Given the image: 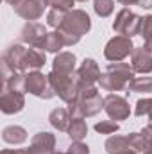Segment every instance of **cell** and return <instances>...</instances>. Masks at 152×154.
<instances>
[{
	"instance_id": "6",
	"label": "cell",
	"mask_w": 152,
	"mask_h": 154,
	"mask_svg": "<svg viewBox=\"0 0 152 154\" xmlns=\"http://www.w3.org/2000/svg\"><path fill=\"white\" fill-rule=\"evenodd\" d=\"M134 50V45H132V39L127 38V36H114L108 41L106 48H104V56L108 61L111 63H118L122 59H125L127 56H131Z\"/></svg>"
},
{
	"instance_id": "35",
	"label": "cell",
	"mask_w": 152,
	"mask_h": 154,
	"mask_svg": "<svg viewBox=\"0 0 152 154\" xmlns=\"http://www.w3.org/2000/svg\"><path fill=\"white\" fill-rule=\"evenodd\" d=\"M143 47H145V48H147V50H149V52L152 54V38L145 39V45H143Z\"/></svg>"
},
{
	"instance_id": "38",
	"label": "cell",
	"mask_w": 152,
	"mask_h": 154,
	"mask_svg": "<svg viewBox=\"0 0 152 154\" xmlns=\"http://www.w3.org/2000/svg\"><path fill=\"white\" fill-rule=\"evenodd\" d=\"M5 2H7V4H9V5H16V4H18V2H20V0H5Z\"/></svg>"
},
{
	"instance_id": "22",
	"label": "cell",
	"mask_w": 152,
	"mask_h": 154,
	"mask_svg": "<svg viewBox=\"0 0 152 154\" xmlns=\"http://www.w3.org/2000/svg\"><path fill=\"white\" fill-rule=\"evenodd\" d=\"M63 47H66V43H65L63 36L59 34V31H56V32H48L47 38H45V41H43V48H45L47 52L59 54Z\"/></svg>"
},
{
	"instance_id": "8",
	"label": "cell",
	"mask_w": 152,
	"mask_h": 154,
	"mask_svg": "<svg viewBox=\"0 0 152 154\" xmlns=\"http://www.w3.org/2000/svg\"><path fill=\"white\" fill-rule=\"evenodd\" d=\"M104 111L111 120H125L131 115L129 102L116 93H109L108 97H104Z\"/></svg>"
},
{
	"instance_id": "34",
	"label": "cell",
	"mask_w": 152,
	"mask_h": 154,
	"mask_svg": "<svg viewBox=\"0 0 152 154\" xmlns=\"http://www.w3.org/2000/svg\"><path fill=\"white\" fill-rule=\"evenodd\" d=\"M138 5H140V7L149 9V7H152V0H140V2H138Z\"/></svg>"
},
{
	"instance_id": "26",
	"label": "cell",
	"mask_w": 152,
	"mask_h": 154,
	"mask_svg": "<svg viewBox=\"0 0 152 154\" xmlns=\"http://www.w3.org/2000/svg\"><path fill=\"white\" fill-rule=\"evenodd\" d=\"M134 115L136 116H149V125H152V99H140L136 102L134 108Z\"/></svg>"
},
{
	"instance_id": "40",
	"label": "cell",
	"mask_w": 152,
	"mask_h": 154,
	"mask_svg": "<svg viewBox=\"0 0 152 154\" xmlns=\"http://www.w3.org/2000/svg\"><path fill=\"white\" fill-rule=\"evenodd\" d=\"M77 2H86V0H77Z\"/></svg>"
},
{
	"instance_id": "29",
	"label": "cell",
	"mask_w": 152,
	"mask_h": 154,
	"mask_svg": "<svg viewBox=\"0 0 152 154\" xmlns=\"http://www.w3.org/2000/svg\"><path fill=\"white\" fill-rule=\"evenodd\" d=\"M118 129H120V125L114 120H102V122L95 124V131L100 133V134H113Z\"/></svg>"
},
{
	"instance_id": "21",
	"label": "cell",
	"mask_w": 152,
	"mask_h": 154,
	"mask_svg": "<svg viewBox=\"0 0 152 154\" xmlns=\"http://www.w3.org/2000/svg\"><path fill=\"white\" fill-rule=\"evenodd\" d=\"M66 133L74 142H82V138H86V134H88V125H86L84 118L72 116V122H70V127Z\"/></svg>"
},
{
	"instance_id": "12",
	"label": "cell",
	"mask_w": 152,
	"mask_h": 154,
	"mask_svg": "<svg viewBox=\"0 0 152 154\" xmlns=\"http://www.w3.org/2000/svg\"><path fill=\"white\" fill-rule=\"evenodd\" d=\"M75 74H77L81 88H84V86H95V82H99V77H100V68H99V65H97L95 59L86 57L81 63V66L75 70Z\"/></svg>"
},
{
	"instance_id": "31",
	"label": "cell",
	"mask_w": 152,
	"mask_h": 154,
	"mask_svg": "<svg viewBox=\"0 0 152 154\" xmlns=\"http://www.w3.org/2000/svg\"><path fill=\"white\" fill-rule=\"evenodd\" d=\"M140 36H143L145 39L152 38V14L145 16L141 22V29H140Z\"/></svg>"
},
{
	"instance_id": "24",
	"label": "cell",
	"mask_w": 152,
	"mask_h": 154,
	"mask_svg": "<svg viewBox=\"0 0 152 154\" xmlns=\"http://www.w3.org/2000/svg\"><path fill=\"white\" fill-rule=\"evenodd\" d=\"M127 90L134 93H152V77H134L127 84Z\"/></svg>"
},
{
	"instance_id": "13",
	"label": "cell",
	"mask_w": 152,
	"mask_h": 154,
	"mask_svg": "<svg viewBox=\"0 0 152 154\" xmlns=\"http://www.w3.org/2000/svg\"><path fill=\"white\" fill-rule=\"evenodd\" d=\"M129 143L138 154H152V125L143 127L141 133H131Z\"/></svg>"
},
{
	"instance_id": "3",
	"label": "cell",
	"mask_w": 152,
	"mask_h": 154,
	"mask_svg": "<svg viewBox=\"0 0 152 154\" xmlns=\"http://www.w3.org/2000/svg\"><path fill=\"white\" fill-rule=\"evenodd\" d=\"M48 81L56 91V95L66 102V104H72L75 102L77 97H79V90H81V84H79V79L77 74H70V75H65V74H57V72H50L48 74Z\"/></svg>"
},
{
	"instance_id": "25",
	"label": "cell",
	"mask_w": 152,
	"mask_h": 154,
	"mask_svg": "<svg viewBox=\"0 0 152 154\" xmlns=\"http://www.w3.org/2000/svg\"><path fill=\"white\" fill-rule=\"evenodd\" d=\"M123 149H132L131 143H129V136H118V134H114L111 138H108V142H106L108 154H114V152H118V151H123Z\"/></svg>"
},
{
	"instance_id": "16",
	"label": "cell",
	"mask_w": 152,
	"mask_h": 154,
	"mask_svg": "<svg viewBox=\"0 0 152 154\" xmlns=\"http://www.w3.org/2000/svg\"><path fill=\"white\" fill-rule=\"evenodd\" d=\"M75 54L72 52H59L52 63V70L57 72V74H65V75H70V74H75Z\"/></svg>"
},
{
	"instance_id": "17",
	"label": "cell",
	"mask_w": 152,
	"mask_h": 154,
	"mask_svg": "<svg viewBox=\"0 0 152 154\" xmlns=\"http://www.w3.org/2000/svg\"><path fill=\"white\" fill-rule=\"evenodd\" d=\"M48 122H50V125L56 127L57 131H68L70 122H72V115H70V111L65 109V108H56V109L50 111Z\"/></svg>"
},
{
	"instance_id": "20",
	"label": "cell",
	"mask_w": 152,
	"mask_h": 154,
	"mask_svg": "<svg viewBox=\"0 0 152 154\" xmlns=\"http://www.w3.org/2000/svg\"><path fill=\"white\" fill-rule=\"evenodd\" d=\"M47 61V56L43 52V48H38V47H29L27 48V70L34 72V70H39Z\"/></svg>"
},
{
	"instance_id": "2",
	"label": "cell",
	"mask_w": 152,
	"mask_h": 154,
	"mask_svg": "<svg viewBox=\"0 0 152 154\" xmlns=\"http://www.w3.org/2000/svg\"><path fill=\"white\" fill-rule=\"evenodd\" d=\"M104 109V99L99 93L97 86H84L79 90V97L75 102L68 104V111L72 116L86 118V116H95Z\"/></svg>"
},
{
	"instance_id": "10",
	"label": "cell",
	"mask_w": 152,
	"mask_h": 154,
	"mask_svg": "<svg viewBox=\"0 0 152 154\" xmlns=\"http://www.w3.org/2000/svg\"><path fill=\"white\" fill-rule=\"evenodd\" d=\"M47 31H45V25H41L38 22H27L22 29V34H20V39L29 45V47H38V48H43V41L47 38Z\"/></svg>"
},
{
	"instance_id": "32",
	"label": "cell",
	"mask_w": 152,
	"mask_h": 154,
	"mask_svg": "<svg viewBox=\"0 0 152 154\" xmlns=\"http://www.w3.org/2000/svg\"><path fill=\"white\" fill-rule=\"evenodd\" d=\"M66 154H90V147L82 142H74L70 147H68V152Z\"/></svg>"
},
{
	"instance_id": "19",
	"label": "cell",
	"mask_w": 152,
	"mask_h": 154,
	"mask_svg": "<svg viewBox=\"0 0 152 154\" xmlns=\"http://www.w3.org/2000/svg\"><path fill=\"white\" fill-rule=\"evenodd\" d=\"M2 138L5 143H11V145H20L27 140V131L22 127V125H7L4 131H2Z\"/></svg>"
},
{
	"instance_id": "37",
	"label": "cell",
	"mask_w": 152,
	"mask_h": 154,
	"mask_svg": "<svg viewBox=\"0 0 152 154\" xmlns=\"http://www.w3.org/2000/svg\"><path fill=\"white\" fill-rule=\"evenodd\" d=\"M0 154H20V151H13V149H4Z\"/></svg>"
},
{
	"instance_id": "9",
	"label": "cell",
	"mask_w": 152,
	"mask_h": 154,
	"mask_svg": "<svg viewBox=\"0 0 152 154\" xmlns=\"http://www.w3.org/2000/svg\"><path fill=\"white\" fill-rule=\"evenodd\" d=\"M2 63L7 65L13 72H25L27 70V48L23 45H11L4 52Z\"/></svg>"
},
{
	"instance_id": "30",
	"label": "cell",
	"mask_w": 152,
	"mask_h": 154,
	"mask_svg": "<svg viewBox=\"0 0 152 154\" xmlns=\"http://www.w3.org/2000/svg\"><path fill=\"white\" fill-rule=\"evenodd\" d=\"M74 2H75V0H45L47 7H50V9H59V11H66V13L72 11Z\"/></svg>"
},
{
	"instance_id": "18",
	"label": "cell",
	"mask_w": 152,
	"mask_h": 154,
	"mask_svg": "<svg viewBox=\"0 0 152 154\" xmlns=\"http://www.w3.org/2000/svg\"><path fill=\"white\" fill-rule=\"evenodd\" d=\"M99 84L106 91H120V90H125L129 82H125L123 79H120V77H116L114 74L106 70L104 74H100V77H99Z\"/></svg>"
},
{
	"instance_id": "11",
	"label": "cell",
	"mask_w": 152,
	"mask_h": 154,
	"mask_svg": "<svg viewBox=\"0 0 152 154\" xmlns=\"http://www.w3.org/2000/svg\"><path fill=\"white\" fill-rule=\"evenodd\" d=\"M45 7H47L45 0H20L16 5H13L14 13L18 16H22L23 20H29V22H34V20L41 18Z\"/></svg>"
},
{
	"instance_id": "5",
	"label": "cell",
	"mask_w": 152,
	"mask_h": 154,
	"mask_svg": "<svg viewBox=\"0 0 152 154\" xmlns=\"http://www.w3.org/2000/svg\"><path fill=\"white\" fill-rule=\"evenodd\" d=\"M23 90L34 97H39V99H52L56 95L50 81H48V75H43L39 70H34V72H29L25 74V84H23Z\"/></svg>"
},
{
	"instance_id": "27",
	"label": "cell",
	"mask_w": 152,
	"mask_h": 154,
	"mask_svg": "<svg viewBox=\"0 0 152 154\" xmlns=\"http://www.w3.org/2000/svg\"><path fill=\"white\" fill-rule=\"evenodd\" d=\"M93 9L100 18H108L114 9V2L113 0H95L93 2Z\"/></svg>"
},
{
	"instance_id": "14",
	"label": "cell",
	"mask_w": 152,
	"mask_h": 154,
	"mask_svg": "<svg viewBox=\"0 0 152 154\" xmlns=\"http://www.w3.org/2000/svg\"><path fill=\"white\" fill-rule=\"evenodd\" d=\"M56 136L52 133H38L31 140V154H54L56 151Z\"/></svg>"
},
{
	"instance_id": "4",
	"label": "cell",
	"mask_w": 152,
	"mask_h": 154,
	"mask_svg": "<svg viewBox=\"0 0 152 154\" xmlns=\"http://www.w3.org/2000/svg\"><path fill=\"white\" fill-rule=\"evenodd\" d=\"M141 22H143L141 16L134 14V13H132L131 9H127V7H123V9L116 14V18H114L113 31L116 32V34H120V36L132 38V36L140 34Z\"/></svg>"
},
{
	"instance_id": "15",
	"label": "cell",
	"mask_w": 152,
	"mask_h": 154,
	"mask_svg": "<svg viewBox=\"0 0 152 154\" xmlns=\"http://www.w3.org/2000/svg\"><path fill=\"white\" fill-rule=\"evenodd\" d=\"M131 66L138 74H150L152 72V54L145 47H134L131 54Z\"/></svg>"
},
{
	"instance_id": "23",
	"label": "cell",
	"mask_w": 152,
	"mask_h": 154,
	"mask_svg": "<svg viewBox=\"0 0 152 154\" xmlns=\"http://www.w3.org/2000/svg\"><path fill=\"white\" fill-rule=\"evenodd\" d=\"M108 72L114 74V75L120 77V79H123L125 82H131L134 79V70L127 63H120V61L118 63H109L108 65Z\"/></svg>"
},
{
	"instance_id": "28",
	"label": "cell",
	"mask_w": 152,
	"mask_h": 154,
	"mask_svg": "<svg viewBox=\"0 0 152 154\" xmlns=\"http://www.w3.org/2000/svg\"><path fill=\"white\" fill-rule=\"evenodd\" d=\"M65 18H66V11L50 9V11L47 13V23H48L50 27H54V29H59L61 23L65 22Z\"/></svg>"
},
{
	"instance_id": "33",
	"label": "cell",
	"mask_w": 152,
	"mask_h": 154,
	"mask_svg": "<svg viewBox=\"0 0 152 154\" xmlns=\"http://www.w3.org/2000/svg\"><path fill=\"white\" fill-rule=\"evenodd\" d=\"M116 2L122 4V5H138L140 0H116Z\"/></svg>"
},
{
	"instance_id": "39",
	"label": "cell",
	"mask_w": 152,
	"mask_h": 154,
	"mask_svg": "<svg viewBox=\"0 0 152 154\" xmlns=\"http://www.w3.org/2000/svg\"><path fill=\"white\" fill-rule=\"evenodd\" d=\"M20 154H31V152H29V149H22V151H20Z\"/></svg>"
},
{
	"instance_id": "1",
	"label": "cell",
	"mask_w": 152,
	"mask_h": 154,
	"mask_svg": "<svg viewBox=\"0 0 152 154\" xmlns=\"http://www.w3.org/2000/svg\"><path fill=\"white\" fill-rule=\"evenodd\" d=\"M91 29V20L88 16L86 11L82 9H72L66 13L65 22L61 23V27L57 29L59 34L63 36L66 47H72L81 41V38Z\"/></svg>"
},
{
	"instance_id": "7",
	"label": "cell",
	"mask_w": 152,
	"mask_h": 154,
	"mask_svg": "<svg viewBox=\"0 0 152 154\" xmlns=\"http://www.w3.org/2000/svg\"><path fill=\"white\" fill-rule=\"evenodd\" d=\"M25 106V97L23 91L20 90H13L9 86H2V93H0V111L4 115H14L20 113Z\"/></svg>"
},
{
	"instance_id": "36",
	"label": "cell",
	"mask_w": 152,
	"mask_h": 154,
	"mask_svg": "<svg viewBox=\"0 0 152 154\" xmlns=\"http://www.w3.org/2000/svg\"><path fill=\"white\" fill-rule=\"evenodd\" d=\"M114 154H138L134 149H123V151H118V152H114Z\"/></svg>"
}]
</instances>
